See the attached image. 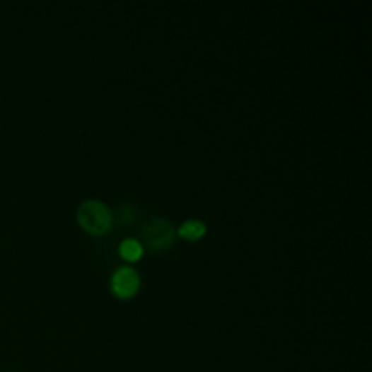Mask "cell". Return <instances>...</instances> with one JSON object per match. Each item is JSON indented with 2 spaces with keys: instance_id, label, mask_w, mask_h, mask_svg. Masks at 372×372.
<instances>
[{
  "instance_id": "cell-1",
  "label": "cell",
  "mask_w": 372,
  "mask_h": 372,
  "mask_svg": "<svg viewBox=\"0 0 372 372\" xmlns=\"http://www.w3.org/2000/svg\"><path fill=\"white\" fill-rule=\"evenodd\" d=\"M80 227L91 236H104L113 226V213L100 200H84L76 209Z\"/></svg>"
},
{
  "instance_id": "cell-2",
  "label": "cell",
  "mask_w": 372,
  "mask_h": 372,
  "mask_svg": "<svg viewBox=\"0 0 372 372\" xmlns=\"http://www.w3.org/2000/svg\"><path fill=\"white\" fill-rule=\"evenodd\" d=\"M140 238H142L140 242L142 247H147L151 252H163L175 243L176 231L168 218L155 216L144 222Z\"/></svg>"
},
{
  "instance_id": "cell-3",
  "label": "cell",
  "mask_w": 372,
  "mask_h": 372,
  "mask_svg": "<svg viewBox=\"0 0 372 372\" xmlns=\"http://www.w3.org/2000/svg\"><path fill=\"white\" fill-rule=\"evenodd\" d=\"M111 289L118 298H133L140 289V274L129 265H122L111 277Z\"/></svg>"
},
{
  "instance_id": "cell-4",
  "label": "cell",
  "mask_w": 372,
  "mask_h": 372,
  "mask_svg": "<svg viewBox=\"0 0 372 372\" xmlns=\"http://www.w3.org/2000/svg\"><path fill=\"white\" fill-rule=\"evenodd\" d=\"M205 231H207V227H205V223L202 222V220H187V222H184L180 226V229H178V234H180L182 238L189 240V242H194V240H200L204 238Z\"/></svg>"
},
{
  "instance_id": "cell-5",
  "label": "cell",
  "mask_w": 372,
  "mask_h": 372,
  "mask_svg": "<svg viewBox=\"0 0 372 372\" xmlns=\"http://www.w3.org/2000/svg\"><path fill=\"white\" fill-rule=\"evenodd\" d=\"M118 252H120L122 258L127 260V262H136V260L142 258L144 247L139 240L127 238V240H124V242H120Z\"/></svg>"
},
{
  "instance_id": "cell-6",
  "label": "cell",
  "mask_w": 372,
  "mask_h": 372,
  "mask_svg": "<svg viewBox=\"0 0 372 372\" xmlns=\"http://www.w3.org/2000/svg\"><path fill=\"white\" fill-rule=\"evenodd\" d=\"M115 218H117V222L120 223V226H129V223H133V220H134V209L131 207V205L122 204L120 207L117 209V214H115Z\"/></svg>"
}]
</instances>
